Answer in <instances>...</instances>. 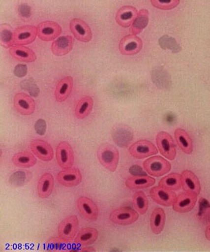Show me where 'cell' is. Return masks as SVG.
I'll return each mask as SVG.
<instances>
[{"mask_svg": "<svg viewBox=\"0 0 210 252\" xmlns=\"http://www.w3.org/2000/svg\"><path fill=\"white\" fill-rule=\"evenodd\" d=\"M97 154L99 161L106 170L112 172L117 170L119 161V153L115 146L110 143L101 144Z\"/></svg>", "mask_w": 210, "mask_h": 252, "instance_id": "obj_1", "label": "cell"}, {"mask_svg": "<svg viewBox=\"0 0 210 252\" xmlns=\"http://www.w3.org/2000/svg\"><path fill=\"white\" fill-rule=\"evenodd\" d=\"M143 167L147 173L155 177L168 173L171 170V164L163 157H153L143 162Z\"/></svg>", "mask_w": 210, "mask_h": 252, "instance_id": "obj_2", "label": "cell"}, {"mask_svg": "<svg viewBox=\"0 0 210 252\" xmlns=\"http://www.w3.org/2000/svg\"><path fill=\"white\" fill-rule=\"evenodd\" d=\"M79 229V220L75 215H71L64 218L60 223L58 228L59 238L64 240L65 243L73 240L77 235Z\"/></svg>", "mask_w": 210, "mask_h": 252, "instance_id": "obj_3", "label": "cell"}, {"mask_svg": "<svg viewBox=\"0 0 210 252\" xmlns=\"http://www.w3.org/2000/svg\"><path fill=\"white\" fill-rule=\"evenodd\" d=\"M156 144L160 153L163 157L170 160H175L177 155L176 146L169 133L164 131L158 132L156 136Z\"/></svg>", "mask_w": 210, "mask_h": 252, "instance_id": "obj_4", "label": "cell"}, {"mask_svg": "<svg viewBox=\"0 0 210 252\" xmlns=\"http://www.w3.org/2000/svg\"><path fill=\"white\" fill-rule=\"evenodd\" d=\"M136 211L128 207H121L111 212L110 220L115 224L128 225L135 223L138 220Z\"/></svg>", "mask_w": 210, "mask_h": 252, "instance_id": "obj_5", "label": "cell"}, {"mask_svg": "<svg viewBox=\"0 0 210 252\" xmlns=\"http://www.w3.org/2000/svg\"><path fill=\"white\" fill-rule=\"evenodd\" d=\"M56 160L62 169L72 167L74 164V154L70 144L67 142H60L56 148Z\"/></svg>", "mask_w": 210, "mask_h": 252, "instance_id": "obj_6", "label": "cell"}, {"mask_svg": "<svg viewBox=\"0 0 210 252\" xmlns=\"http://www.w3.org/2000/svg\"><path fill=\"white\" fill-rule=\"evenodd\" d=\"M129 152L137 159H143L158 154V149L154 144L148 140H139L130 146Z\"/></svg>", "mask_w": 210, "mask_h": 252, "instance_id": "obj_7", "label": "cell"}, {"mask_svg": "<svg viewBox=\"0 0 210 252\" xmlns=\"http://www.w3.org/2000/svg\"><path fill=\"white\" fill-rule=\"evenodd\" d=\"M150 194L153 201L165 207L173 205L178 197L173 190H168L160 186L152 188L150 190Z\"/></svg>", "mask_w": 210, "mask_h": 252, "instance_id": "obj_8", "label": "cell"}, {"mask_svg": "<svg viewBox=\"0 0 210 252\" xmlns=\"http://www.w3.org/2000/svg\"><path fill=\"white\" fill-rule=\"evenodd\" d=\"M143 43L140 37L135 34L123 36L119 43V50L124 56H133L138 54L142 49Z\"/></svg>", "mask_w": 210, "mask_h": 252, "instance_id": "obj_9", "label": "cell"}, {"mask_svg": "<svg viewBox=\"0 0 210 252\" xmlns=\"http://www.w3.org/2000/svg\"><path fill=\"white\" fill-rule=\"evenodd\" d=\"M77 208L81 215L89 221H94L98 218V207L91 199L80 197L77 200Z\"/></svg>", "mask_w": 210, "mask_h": 252, "instance_id": "obj_10", "label": "cell"}, {"mask_svg": "<svg viewBox=\"0 0 210 252\" xmlns=\"http://www.w3.org/2000/svg\"><path fill=\"white\" fill-rule=\"evenodd\" d=\"M14 105L17 112L23 116L31 115L35 110L34 99L24 93H19L14 96Z\"/></svg>", "mask_w": 210, "mask_h": 252, "instance_id": "obj_11", "label": "cell"}, {"mask_svg": "<svg viewBox=\"0 0 210 252\" xmlns=\"http://www.w3.org/2000/svg\"><path fill=\"white\" fill-rule=\"evenodd\" d=\"M71 32L77 40L82 42H89L92 39V31L85 21L79 18L72 20L69 24Z\"/></svg>", "mask_w": 210, "mask_h": 252, "instance_id": "obj_12", "label": "cell"}, {"mask_svg": "<svg viewBox=\"0 0 210 252\" xmlns=\"http://www.w3.org/2000/svg\"><path fill=\"white\" fill-rule=\"evenodd\" d=\"M37 28L33 26H24L16 28L14 32V44L27 45L35 40L37 36Z\"/></svg>", "mask_w": 210, "mask_h": 252, "instance_id": "obj_13", "label": "cell"}, {"mask_svg": "<svg viewBox=\"0 0 210 252\" xmlns=\"http://www.w3.org/2000/svg\"><path fill=\"white\" fill-rule=\"evenodd\" d=\"M197 194L185 193L179 194L175 203L173 204V210L178 213H186L191 211L196 205Z\"/></svg>", "mask_w": 210, "mask_h": 252, "instance_id": "obj_14", "label": "cell"}, {"mask_svg": "<svg viewBox=\"0 0 210 252\" xmlns=\"http://www.w3.org/2000/svg\"><path fill=\"white\" fill-rule=\"evenodd\" d=\"M61 27L57 23L45 21L38 26L37 35L42 41H52L61 34Z\"/></svg>", "mask_w": 210, "mask_h": 252, "instance_id": "obj_15", "label": "cell"}, {"mask_svg": "<svg viewBox=\"0 0 210 252\" xmlns=\"http://www.w3.org/2000/svg\"><path fill=\"white\" fill-rule=\"evenodd\" d=\"M58 181L61 185L66 187H73L80 185L82 175L77 168L64 169L58 175Z\"/></svg>", "mask_w": 210, "mask_h": 252, "instance_id": "obj_16", "label": "cell"}, {"mask_svg": "<svg viewBox=\"0 0 210 252\" xmlns=\"http://www.w3.org/2000/svg\"><path fill=\"white\" fill-rule=\"evenodd\" d=\"M30 147L32 153L43 161H51L54 158V151L52 147L45 141L33 140L31 142Z\"/></svg>", "mask_w": 210, "mask_h": 252, "instance_id": "obj_17", "label": "cell"}, {"mask_svg": "<svg viewBox=\"0 0 210 252\" xmlns=\"http://www.w3.org/2000/svg\"><path fill=\"white\" fill-rule=\"evenodd\" d=\"M181 187L188 193H201V184L198 177L190 170H183L181 173Z\"/></svg>", "mask_w": 210, "mask_h": 252, "instance_id": "obj_18", "label": "cell"}, {"mask_svg": "<svg viewBox=\"0 0 210 252\" xmlns=\"http://www.w3.org/2000/svg\"><path fill=\"white\" fill-rule=\"evenodd\" d=\"M137 14V10L134 6H124L117 11L116 21L121 27L129 28L133 24Z\"/></svg>", "mask_w": 210, "mask_h": 252, "instance_id": "obj_19", "label": "cell"}, {"mask_svg": "<svg viewBox=\"0 0 210 252\" xmlns=\"http://www.w3.org/2000/svg\"><path fill=\"white\" fill-rule=\"evenodd\" d=\"M73 46L74 39L72 36H60L53 42L51 51L56 56H63L71 52Z\"/></svg>", "mask_w": 210, "mask_h": 252, "instance_id": "obj_20", "label": "cell"}, {"mask_svg": "<svg viewBox=\"0 0 210 252\" xmlns=\"http://www.w3.org/2000/svg\"><path fill=\"white\" fill-rule=\"evenodd\" d=\"M10 54L20 62L33 63L37 60L35 53L26 46L18 45L13 46L10 49Z\"/></svg>", "mask_w": 210, "mask_h": 252, "instance_id": "obj_21", "label": "cell"}, {"mask_svg": "<svg viewBox=\"0 0 210 252\" xmlns=\"http://www.w3.org/2000/svg\"><path fill=\"white\" fill-rule=\"evenodd\" d=\"M73 88V79L71 77H64L59 81L56 86L55 97L59 102L65 101L69 97Z\"/></svg>", "mask_w": 210, "mask_h": 252, "instance_id": "obj_22", "label": "cell"}, {"mask_svg": "<svg viewBox=\"0 0 210 252\" xmlns=\"http://www.w3.org/2000/svg\"><path fill=\"white\" fill-rule=\"evenodd\" d=\"M54 188V178L50 173L44 174L37 185L38 195L41 198H49L52 193Z\"/></svg>", "mask_w": 210, "mask_h": 252, "instance_id": "obj_23", "label": "cell"}, {"mask_svg": "<svg viewBox=\"0 0 210 252\" xmlns=\"http://www.w3.org/2000/svg\"><path fill=\"white\" fill-rule=\"evenodd\" d=\"M155 182L154 179L149 176H135L129 177L125 181V185L130 190H138L149 188L154 185Z\"/></svg>", "mask_w": 210, "mask_h": 252, "instance_id": "obj_24", "label": "cell"}, {"mask_svg": "<svg viewBox=\"0 0 210 252\" xmlns=\"http://www.w3.org/2000/svg\"><path fill=\"white\" fill-rule=\"evenodd\" d=\"M165 223V212L162 208H155L152 212L150 225L153 234L158 235L163 231Z\"/></svg>", "mask_w": 210, "mask_h": 252, "instance_id": "obj_25", "label": "cell"}, {"mask_svg": "<svg viewBox=\"0 0 210 252\" xmlns=\"http://www.w3.org/2000/svg\"><path fill=\"white\" fill-rule=\"evenodd\" d=\"M98 238V231L94 228H82L78 233L75 238V243L82 245L83 246H88L95 243Z\"/></svg>", "mask_w": 210, "mask_h": 252, "instance_id": "obj_26", "label": "cell"}, {"mask_svg": "<svg viewBox=\"0 0 210 252\" xmlns=\"http://www.w3.org/2000/svg\"><path fill=\"white\" fill-rule=\"evenodd\" d=\"M175 140L180 148L183 153L191 154L193 152V141L187 132L181 128H178L175 131Z\"/></svg>", "mask_w": 210, "mask_h": 252, "instance_id": "obj_27", "label": "cell"}, {"mask_svg": "<svg viewBox=\"0 0 210 252\" xmlns=\"http://www.w3.org/2000/svg\"><path fill=\"white\" fill-rule=\"evenodd\" d=\"M12 162L16 167L29 168L35 165L37 159L30 152H21L14 154L12 157Z\"/></svg>", "mask_w": 210, "mask_h": 252, "instance_id": "obj_28", "label": "cell"}, {"mask_svg": "<svg viewBox=\"0 0 210 252\" xmlns=\"http://www.w3.org/2000/svg\"><path fill=\"white\" fill-rule=\"evenodd\" d=\"M93 107V99L90 96H86L79 99L76 105L75 114L76 117L78 119H84L91 112Z\"/></svg>", "mask_w": 210, "mask_h": 252, "instance_id": "obj_29", "label": "cell"}, {"mask_svg": "<svg viewBox=\"0 0 210 252\" xmlns=\"http://www.w3.org/2000/svg\"><path fill=\"white\" fill-rule=\"evenodd\" d=\"M149 17H150V14L148 10L145 9L140 10L130 28L132 34L135 35L140 34L148 25Z\"/></svg>", "mask_w": 210, "mask_h": 252, "instance_id": "obj_30", "label": "cell"}, {"mask_svg": "<svg viewBox=\"0 0 210 252\" xmlns=\"http://www.w3.org/2000/svg\"><path fill=\"white\" fill-rule=\"evenodd\" d=\"M160 187L171 190H178L181 187V176L177 173L165 176L159 182Z\"/></svg>", "mask_w": 210, "mask_h": 252, "instance_id": "obj_31", "label": "cell"}, {"mask_svg": "<svg viewBox=\"0 0 210 252\" xmlns=\"http://www.w3.org/2000/svg\"><path fill=\"white\" fill-rule=\"evenodd\" d=\"M134 207L137 212L141 215H145L149 207L148 199L145 193L142 191H137L134 194L133 197Z\"/></svg>", "mask_w": 210, "mask_h": 252, "instance_id": "obj_32", "label": "cell"}, {"mask_svg": "<svg viewBox=\"0 0 210 252\" xmlns=\"http://www.w3.org/2000/svg\"><path fill=\"white\" fill-rule=\"evenodd\" d=\"M1 44L6 49L14 44V32L9 25L3 24L1 26Z\"/></svg>", "mask_w": 210, "mask_h": 252, "instance_id": "obj_33", "label": "cell"}, {"mask_svg": "<svg viewBox=\"0 0 210 252\" xmlns=\"http://www.w3.org/2000/svg\"><path fill=\"white\" fill-rule=\"evenodd\" d=\"M151 2L157 9L170 10L177 7L180 4V0H151Z\"/></svg>", "mask_w": 210, "mask_h": 252, "instance_id": "obj_34", "label": "cell"}, {"mask_svg": "<svg viewBox=\"0 0 210 252\" xmlns=\"http://www.w3.org/2000/svg\"><path fill=\"white\" fill-rule=\"evenodd\" d=\"M27 66L25 65V64H17L14 69V74L17 77H24L27 74Z\"/></svg>", "mask_w": 210, "mask_h": 252, "instance_id": "obj_35", "label": "cell"}, {"mask_svg": "<svg viewBox=\"0 0 210 252\" xmlns=\"http://www.w3.org/2000/svg\"><path fill=\"white\" fill-rule=\"evenodd\" d=\"M31 7L28 6L27 4H22L20 5L19 7V12L22 17L28 18L31 16Z\"/></svg>", "mask_w": 210, "mask_h": 252, "instance_id": "obj_36", "label": "cell"}, {"mask_svg": "<svg viewBox=\"0 0 210 252\" xmlns=\"http://www.w3.org/2000/svg\"><path fill=\"white\" fill-rule=\"evenodd\" d=\"M64 242V240L60 238L52 239L51 241L49 240V247H51L52 250H59L60 247L61 246V244Z\"/></svg>", "mask_w": 210, "mask_h": 252, "instance_id": "obj_37", "label": "cell"}, {"mask_svg": "<svg viewBox=\"0 0 210 252\" xmlns=\"http://www.w3.org/2000/svg\"><path fill=\"white\" fill-rule=\"evenodd\" d=\"M35 127L39 132H44L46 127L45 122L43 120L38 121Z\"/></svg>", "mask_w": 210, "mask_h": 252, "instance_id": "obj_38", "label": "cell"}, {"mask_svg": "<svg viewBox=\"0 0 210 252\" xmlns=\"http://www.w3.org/2000/svg\"><path fill=\"white\" fill-rule=\"evenodd\" d=\"M206 238L210 241V223L207 226L206 229Z\"/></svg>", "mask_w": 210, "mask_h": 252, "instance_id": "obj_39", "label": "cell"}, {"mask_svg": "<svg viewBox=\"0 0 210 252\" xmlns=\"http://www.w3.org/2000/svg\"><path fill=\"white\" fill-rule=\"evenodd\" d=\"M82 251L90 252V251H95V250H94V249H92V248L91 249L85 248V249H83Z\"/></svg>", "mask_w": 210, "mask_h": 252, "instance_id": "obj_40", "label": "cell"}]
</instances>
